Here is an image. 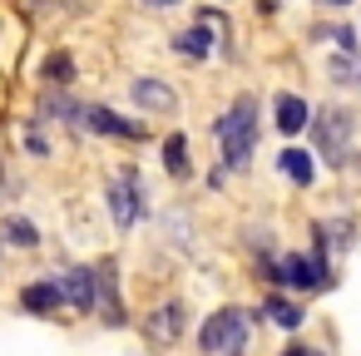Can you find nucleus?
Masks as SVG:
<instances>
[{"label": "nucleus", "mask_w": 361, "mask_h": 356, "mask_svg": "<svg viewBox=\"0 0 361 356\" xmlns=\"http://www.w3.org/2000/svg\"><path fill=\"white\" fill-rule=\"evenodd\" d=\"M213 134L223 144V168H247L252 149H257V99L252 94H238L218 119H213Z\"/></svg>", "instance_id": "f257e3e1"}, {"label": "nucleus", "mask_w": 361, "mask_h": 356, "mask_svg": "<svg viewBox=\"0 0 361 356\" xmlns=\"http://www.w3.org/2000/svg\"><path fill=\"white\" fill-rule=\"evenodd\" d=\"M247 341H252V326H247V312L243 307H223L203 321L198 331V346L208 356H247Z\"/></svg>", "instance_id": "f03ea898"}, {"label": "nucleus", "mask_w": 361, "mask_h": 356, "mask_svg": "<svg viewBox=\"0 0 361 356\" xmlns=\"http://www.w3.org/2000/svg\"><path fill=\"white\" fill-rule=\"evenodd\" d=\"M351 134H356V119H351L346 109H336V104L317 109V119H312V144H317V154H322L331 168H346V159H351Z\"/></svg>", "instance_id": "7ed1b4c3"}, {"label": "nucleus", "mask_w": 361, "mask_h": 356, "mask_svg": "<svg viewBox=\"0 0 361 356\" xmlns=\"http://www.w3.org/2000/svg\"><path fill=\"white\" fill-rule=\"evenodd\" d=\"M104 203H109V218H114V228H134V223L149 213V203H144V188H139V173H134V168H119V173L109 178V188H104Z\"/></svg>", "instance_id": "20e7f679"}, {"label": "nucleus", "mask_w": 361, "mask_h": 356, "mask_svg": "<svg viewBox=\"0 0 361 356\" xmlns=\"http://www.w3.org/2000/svg\"><path fill=\"white\" fill-rule=\"evenodd\" d=\"M60 292H65V302L70 307H80V312H94L99 307V267H70V272H60Z\"/></svg>", "instance_id": "39448f33"}, {"label": "nucleus", "mask_w": 361, "mask_h": 356, "mask_svg": "<svg viewBox=\"0 0 361 356\" xmlns=\"http://www.w3.org/2000/svg\"><path fill=\"white\" fill-rule=\"evenodd\" d=\"M183 326H188V307L173 297V302H164V307H154L149 312V321H144V331H149V341L154 346H173L178 336H183Z\"/></svg>", "instance_id": "423d86ee"}, {"label": "nucleus", "mask_w": 361, "mask_h": 356, "mask_svg": "<svg viewBox=\"0 0 361 356\" xmlns=\"http://www.w3.org/2000/svg\"><path fill=\"white\" fill-rule=\"evenodd\" d=\"M129 99H134L144 114H173V109H178V94H173L164 80H154V75H139V80L129 85Z\"/></svg>", "instance_id": "0eeeda50"}, {"label": "nucleus", "mask_w": 361, "mask_h": 356, "mask_svg": "<svg viewBox=\"0 0 361 356\" xmlns=\"http://www.w3.org/2000/svg\"><path fill=\"white\" fill-rule=\"evenodd\" d=\"M85 134H114V139H144V124H134V119H119L114 109H104V104H90L85 109Z\"/></svg>", "instance_id": "6e6552de"}, {"label": "nucleus", "mask_w": 361, "mask_h": 356, "mask_svg": "<svg viewBox=\"0 0 361 356\" xmlns=\"http://www.w3.org/2000/svg\"><path fill=\"white\" fill-rule=\"evenodd\" d=\"M20 307L35 312V317H55L65 307V292H60V277H35L25 292H20Z\"/></svg>", "instance_id": "1a4fd4ad"}, {"label": "nucleus", "mask_w": 361, "mask_h": 356, "mask_svg": "<svg viewBox=\"0 0 361 356\" xmlns=\"http://www.w3.org/2000/svg\"><path fill=\"white\" fill-rule=\"evenodd\" d=\"M272 124H277L282 134H302V129L312 124L307 99H302V94H277V99H272Z\"/></svg>", "instance_id": "9d476101"}, {"label": "nucleus", "mask_w": 361, "mask_h": 356, "mask_svg": "<svg viewBox=\"0 0 361 356\" xmlns=\"http://www.w3.org/2000/svg\"><path fill=\"white\" fill-rule=\"evenodd\" d=\"M114 277H119L114 267H99V312H104L109 326H124L129 317H124V297H119V282Z\"/></svg>", "instance_id": "9b49d317"}, {"label": "nucleus", "mask_w": 361, "mask_h": 356, "mask_svg": "<svg viewBox=\"0 0 361 356\" xmlns=\"http://www.w3.org/2000/svg\"><path fill=\"white\" fill-rule=\"evenodd\" d=\"M257 317H262V321H272V326H282V331H297V326L307 321V312H302L297 302L277 297V292H272V297H267V302L257 307Z\"/></svg>", "instance_id": "f8f14e48"}, {"label": "nucleus", "mask_w": 361, "mask_h": 356, "mask_svg": "<svg viewBox=\"0 0 361 356\" xmlns=\"http://www.w3.org/2000/svg\"><path fill=\"white\" fill-rule=\"evenodd\" d=\"M277 168H282L297 188H312V178H317V164H312L307 149H282V154H277Z\"/></svg>", "instance_id": "ddd939ff"}, {"label": "nucleus", "mask_w": 361, "mask_h": 356, "mask_svg": "<svg viewBox=\"0 0 361 356\" xmlns=\"http://www.w3.org/2000/svg\"><path fill=\"white\" fill-rule=\"evenodd\" d=\"M40 80H45L50 90H65V85L75 80V55H70V50H50V55L40 60Z\"/></svg>", "instance_id": "4468645a"}, {"label": "nucleus", "mask_w": 361, "mask_h": 356, "mask_svg": "<svg viewBox=\"0 0 361 356\" xmlns=\"http://www.w3.org/2000/svg\"><path fill=\"white\" fill-rule=\"evenodd\" d=\"M173 50H178L183 60H208V50H213L208 25H188V30H178V35H173Z\"/></svg>", "instance_id": "2eb2a0df"}, {"label": "nucleus", "mask_w": 361, "mask_h": 356, "mask_svg": "<svg viewBox=\"0 0 361 356\" xmlns=\"http://www.w3.org/2000/svg\"><path fill=\"white\" fill-rule=\"evenodd\" d=\"M164 168H169V178H188V139L183 134L164 139Z\"/></svg>", "instance_id": "dca6fc26"}, {"label": "nucleus", "mask_w": 361, "mask_h": 356, "mask_svg": "<svg viewBox=\"0 0 361 356\" xmlns=\"http://www.w3.org/2000/svg\"><path fill=\"white\" fill-rule=\"evenodd\" d=\"M0 233H6L16 247H35V243H40V228H35L30 218H20V213H11L6 223H0Z\"/></svg>", "instance_id": "f3484780"}, {"label": "nucleus", "mask_w": 361, "mask_h": 356, "mask_svg": "<svg viewBox=\"0 0 361 356\" xmlns=\"http://www.w3.org/2000/svg\"><path fill=\"white\" fill-rule=\"evenodd\" d=\"M326 75H331V85H351V80L361 75V65H356V55H336V60L326 65Z\"/></svg>", "instance_id": "a211bd4d"}, {"label": "nucleus", "mask_w": 361, "mask_h": 356, "mask_svg": "<svg viewBox=\"0 0 361 356\" xmlns=\"http://www.w3.org/2000/svg\"><path fill=\"white\" fill-rule=\"evenodd\" d=\"M25 149H30L35 159H45V154H50V139H45L40 129H25Z\"/></svg>", "instance_id": "6ab92c4d"}, {"label": "nucleus", "mask_w": 361, "mask_h": 356, "mask_svg": "<svg viewBox=\"0 0 361 356\" xmlns=\"http://www.w3.org/2000/svg\"><path fill=\"white\" fill-rule=\"evenodd\" d=\"M331 40L341 45V55H356V35H351L346 25H341V30H331Z\"/></svg>", "instance_id": "aec40b11"}, {"label": "nucleus", "mask_w": 361, "mask_h": 356, "mask_svg": "<svg viewBox=\"0 0 361 356\" xmlns=\"http://www.w3.org/2000/svg\"><path fill=\"white\" fill-rule=\"evenodd\" d=\"M282 356H326V351H317V346H302V341H292Z\"/></svg>", "instance_id": "412c9836"}, {"label": "nucleus", "mask_w": 361, "mask_h": 356, "mask_svg": "<svg viewBox=\"0 0 361 356\" xmlns=\"http://www.w3.org/2000/svg\"><path fill=\"white\" fill-rule=\"evenodd\" d=\"M154 11H173V6H183V0H149Z\"/></svg>", "instance_id": "4be33fe9"}, {"label": "nucleus", "mask_w": 361, "mask_h": 356, "mask_svg": "<svg viewBox=\"0 0 361 356\" xmlns=\"http://www.w3.org/2000/svg\"><path fill=\"white\" fill-rule=\"evenodd\" d=\"M322 6H326V11H341V6H351V0H322Z\"/></svg>", "instance_id": "5701e85b"}, {"label": "nucleus", "mask_w": 361, "mask_h": 356, "mask_svg": "<svg viewBox=\"0 0 361 356\" xmlns=\"http://www.w3.org/2000/svg\"><path fill=\"white\" fill-rule=\"evenodd\" d=\"M257 6H262V11H277V6H282V0H257Z\"/></svg>", "instance_id": "b1692460"}, {"label": "nucleus", "mask_w": 361, "mask_h": 356, "mask_svg": "<svg viewBox=\"0 0 361 356\" xmlns=\"http://www.w3.org/2000/svg\"><path fill=\"white\" fill-rule=\"evenodd\" d=\"M0 183H6V168H0Z\"/></svg>", "instance_id": "393cba45"}, {"label": "nucleus", "mask_w": 361, "mask_h": 356, "mask_svg": "<svg viewBox=\"0 0 361 356\" xmlns=\"http://www.w3.org/2000/svg\"><path fill=\"white\" fill-rule=\"evenodd\" d=\"M228 6H233V0H228Z\"/></svg>", "instance_id": "a878e982"}]
</instances>
